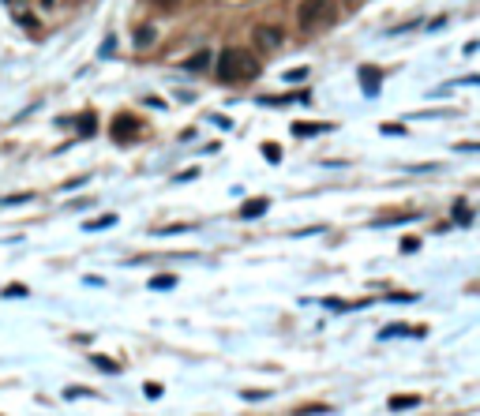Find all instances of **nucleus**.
<instances>
[{
  "mask_svg": "<svg viewBox=\"0 0 480 416\" xmlns=\"http://www.w3.org/2000/svg\"><path fill=\"white\" fill-rule=\"evenodd\" d=\"M162 394V382H147V397H158Z\"/></svg>",
  "mask_w": 480,
  "mask_h": 416,
  "instance_id": "dca6fc26",
  "label": "nucleus"
},
{
  "mask_svg": "<svg viewBox=\"0 0 480 416\" xmlns=\"http://www.w3.org/2000/svg\"><path fill=\"white\" fill-rule=\"evenodd\" d=\"M326 127H334V124H315V120H308V124H293V135H319V132H326Z\"/></svg>",
  "mask_w": 480,
  "mask_h": 416,
  "instance_id": "423d86ee",
  "label": "nucleus"
},
{
  "mask_svg": "<svg viewBox=\"0 0 480 416\" xmlns=\"http://www.w3.org/2000/svg\"><path fill=\"white\" fill-rule=\"evenodd\" d=\"M417 247H420V244H417L413 236H405V240H402V252H417Z\"/></svg>",
  "mask_w": 480,
  "mask_h": 416,
  "instance_id": "2eb2a0df",
  "label": "nucleus"
},
{
  "mask_svg": "<svg viewBox=\"0 0 480 416\" xmlns=\"http://www.w3.org/2000/svg\"><path fill=\"white\" fill-rule=\"evenodd\" d=\"M360 75H364V86H368V90L375 94V86H379V75H375V71H368V68L360 71Z\"/></svg>",
  "mask_w": 480,
  "mask_h": 416,
  "instance_id": "9b49d317",
  "label": "nucleus"
},
{
  "mask_svg": "<svg viewBox=\"0 0 480 416\" xmlns=\"http://www.w3.org/2000/svg\"><path fill=\"white\" fill-rule=\"evenodd\" d=\"M252 38H255V49L259 53H278L282 42H285L282 27H274V23H259V27L252 30Z\"/></svg>",
  "mask_w": 480,
  "mask_h": 416,
  "instance_id": "7ed1b4c3",
  "label": "nucleus"
},
{
  "mask_svg": "<svg viewBox=\"0 0 480 416\" xmlns=\"http://www.w3.org/2000/svg\"><path fill=\"white\" fill-rule=\"evenodd\" d=\"M154 4H158V8H165V12H173V8L180 4V0H154Z\"/></svg>",
  "mask_w": 480,
  "mask_h": 416,
  "instance_id": "a211bd4d",
  "label": "nucleus"
},
{
  "mask_svg": "<svg viewBox=\"0 0 480 416\" xmlns=\"http://www.w3.org/2000/svg\"><path fill=\"white\" fill-rule=\"evenodd\" d=\"M27 199H30V195H8V199H4V206H15V203H27Z\"/></svg>",
  "mask_w": 480,
  "mask_h": 416,
  "instance_id": "f3484780",
  "label": "nucleus"
},
{
  "mask_svg": "<svg viewBox=\"0 0 480 416\" xmlns=\"http://www.w3.org/2000/svg\"><path fill=\"white\" fill-rule=\"evenodd\" d=\"M173 285H177V278L162 274V278H154V282H150V289H173Z\"/></svg>",
  "mask_w": 480,
  "mask_h": 416,
  "instance_id": "9d476101",
  "label": "nucleus"
},
{
  "mask_svg": "<svg viewBox=\"0 0 480 416\" xmlns=\"http://www.w3.org/2000/svg\"><path fill=\"white\" fill-rule=\"evenodd\" d=\"M417 405H420V397L417 394H398V397H390V409H417Z\"/></svg>",
  "mask_w": 480,
  "mask_h": 416,
  "instance_id": "39448f33",
  "label": "nucleus"
},
{
  "mask_svg": "<svg viewBox=\"0 0 480 416\" xmlns=\"http://www.w3.org/2000/svg\"><path fill=\"white\" fill-rule=\"evenodd\" d=\"M68 397H94V394H91V390H83V387H71Z\"/></svg>",
  "mask_w": 480,
  "mask_h": 416,
  "instance_id": "4468645a",
  "label": "nucleus"
},
{
  "mask_svg": "<svg viewBox=\"0 0 480 416\" xmlns=\"http://www.w3.org/2000/svg\"><path fill=\"white\" fill-rule=\"evenodd\" d=\"M244 397L248 402H263V397H270V394H263V390H244Z\"/></svg>",
  "mask_w": 480,
  "mask_h": 416,
  "instance_id": "ddd939ff",
  "label": "nucleus"
},
{
  "mask_svg": "<svg viewBox=\"0 0 480 416\" xmlns=\"http://www.w3.org/2000/svg\"><path fill=\"white\" fill-rule=\"evenodd\" d=\"M91 360H94V367H101L106 375H117L120 371V364H117V360H109V356H91Z\"/></svg>",
  "mask_w": 480,
  "mask_h": 416,
  "instance_id": "6e6552de",
  "label": "nucleus"
},
{
  "mask_svg": "<svg viewBox=\"0 0 480 416\" xmlns=\"http://www.w3.org/2000/svg\"><path fill=\"white\" fill-rule=\"evenodd\" d=\"M206 64H211V53H195V57L184 60V68H188V71H203Z\"/></svg>",
  "mask_w": 480,
  "mask_h": 416,
  "instance_id": "0eeeda50",
  "label": "nucleus"
},
{
  "mask_svg": "<svg viewBox=\"0 0 480 416\" xmlns=\"http://www.w3.org/2000/svg\"><path fill=\"white\" fill-rule=\"evenodd\" d=\"M293 19H297L300 34H315V30L331 27L338 19V0H300Z\"/></svg>",
  "mask_w": 480,
  "mask_h": 416,
  "instance_id": "f257e3e1",
  "label": "nucleus"
},
{
  "mask_svg": "<svg viewBox=\"0 0 480 416\" xmlns=\"http://www.w3.org/2000/svg\"><path fill=\"white\" fill-rule=\"evenodd\" d=\"M147 45H154V30H139L135 34V49H147Z\"/></svg>",
  "mask_w": 480,
  "mask_h": 416,
  "instance_id": "1a4fd4ad",
  "label": "nucleus"
},
{
  "mask_svg": "<svg viewBox=\"0 0 480 416\" xmlns=\"http://www.w3.org/2000/svg\"><path fill=\"white\" fill-rule=\"evenodd\" d=\"M315 413H326L323 405H308V409H300V416H315Z\"/></svg>",
  "mask_w": 480,
  "mask_h": 416,
  "instance_id": "6ab92c4d",
  "label": "nucleus"
},
{
  "mask_svg": "<svg viewBox=\"0 0 480 416\" xmlns=\"http://www.w3.org/2000/svg\"><path fill=\"white\" fill-rule=\"evenodd\" d=\"M349 4H360V0H349Z\"/></svg>",
  "mask_w": 480,
  "mask_h": 416,
  "instance_id": "aec40b11",
  "label": "nucleus"
},
{
  "mask_svg": "<svg viewBox=\"0 0 480 416\" xmlns=\"http://www.w3.org/2000/svg\"><path fill=\"white\" fill-rule=\"evenodd\" d=\"M267 210H270V199H248V203L240 206V218H244V221H255V218H263Z\"/></svg>",
  "mask_w": 480,
  "mask_h": 416,
  "instance_id": "20e7f679",
  "label": "nucleus"
},
{
  "mask_svg": "<svg viewBox=\"0 0 480 416\" xmlns=\"http://www.w3.org/2000/svg\"><path fill=\"white\" fill-rule=\"evenodd\" d=\"M259 75V60L244 49H221L218 57V79L221 83H237V79H255Z\"/></svg>",
  "mask_w": 480,
  "mask_h": 416,
  "instance_id": "f03ea898",
  "label": "nucleus"
},
{
  "mask_svg": "<svg viewBox=\"0 0 480 416\" xmlns=\"http://www.w3.org/2000/svg\"><path fill=\"white\" fill-rule=\"evenodd\" d=\"M263 154H267L270 162H278V158H282V147H278V143H267V147H263Z\"/></svg>",
  "mask_w": 480,
  "mask_h": 416,
  "instance_id": "f8f14e48",
  "label": "nucleus"
}]
</instances>
